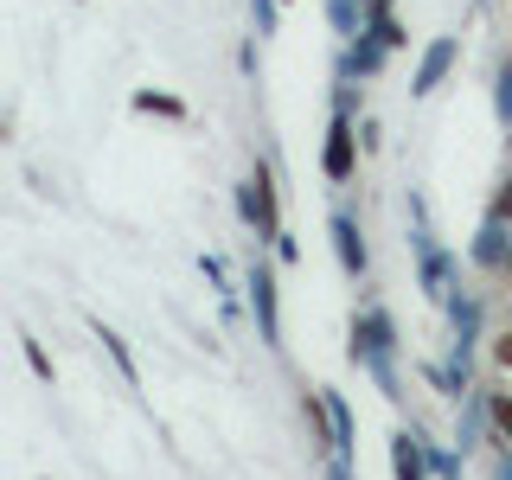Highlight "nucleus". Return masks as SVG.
Wrapping results in <instances>:
<instances>
[{
  "mask_svg": "<svg viewBox=\"0 0 512 480\" xmlns=\"http://www.w3.org/2000/svg\"><path fill=\"white\" fill-rule=\"evenodd\" d=\"M327 173H333V180H346V173H352V128H346V122H333V141H327Z\"/></svg>",
  "mask_w": 512,
  "mask_h": 480,
  "instance_id": "1",
  "label": "nucleus"
},
{
  "mask_svg": "<svg viewBox=\"0 0 512 480\" xmlns=\"http://www.w3.org/2000/svg\"><path fill=\"white\" fill-rule=\"evenodd\" d=\"M244 199H250V218H256V224H263V231H276V199H269V173H256V180H250V192H244Z\"/></svg>",
  "mask_w": 512,
  "mask_h": 480,
  "instance_id": "2",
  "label": "nucleus"
},
{
  "mask_svg": "<svg viewBox=\"0 0 512 480\" xmlns=\"http://www.w3.org/2000/svg\"><path fill=\"white\" fill-rule=\"evenodd\" d=\"M448 58H455V45H436V52H429V64H423V90L442 77V64H448Z\"/></svg>",
  "mask_w": 512,
  "mask_h": 480,
  "instance_id": "3",
  "label": "nucleus"
},
{
  "mask_svg": "<svg viewBox=\"0 0 512 480\" xmlns=\"http://www.w3.org/2000/svg\"><path fill=\"white\" fill-rule=\"evenodd\" d=\"M493 423H500L506 436H512V397H500V404H493Z\"/></svg>",
  "mask_w": 512,
  "mask_h": 480,
  "instance_id": "4",
  "label": "nucleus"
},
{
  "mask_svg": "<svg viewBox=\"0 0 512 480\" xmlns=\"http://www.w3.org/2000/svg\"><path fill=\"white\" fill-rule=\"evenodd\" d=\"M500 359H506V365H512V340H500Z\"/></svg>",
  "mask_w": 512,
  "mask_h": 480,
  "instance_id": "5",
  "label": "nucleus"
}]
</instances>
